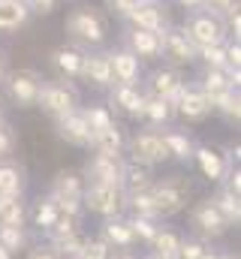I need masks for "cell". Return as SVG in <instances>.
Returning a JSON list of instances; mask_svg holds the SVG:
<instances>
[{
	"label": "cell",
	"mask_w": 241,
	"mask_h": 259,
	"mask_svg": "<svg viewBox=\"0 0 241 259\" xmlns=\"http://www.w3.org/2000/svg\"><path fill=\"white\" fill-rule=\"evenodd\" d=\"M63 33L69 39V46L82 49V52H94V49H103L106 36H109V18L103 9L85 3V6H75L69 9L66 21H63Z\"/></svg>",
	"instance_id": "6da1fadb"
},
{
	"label": "cell",
	"mask_w": 241,
	"mask_h": 259,
	"mask_svg": "<svg viewBox=\"0 0 241 259\" xmlns=\"http://www.w3.org/2000/svg\"><path fill=\"white\" fill-rule=\"evenodd\" d=\"M151 199H154V208H157V217L160 220H169V217H178L181 211L190 208V199H193V184L187 175L172 172V175H163V178H154L151 184Z\"/></svg>",
	"instance_id": "7a4b0ae2"
},
{
	"label": "cell",
	"mask_w": 241,
	"mask_h": 259,
	"mask_svg": "<svg viewBox=\"0 0 241 259\" xmlns=\"http://www.w3.org/2000/svg\"><path fill=\"white\" fill-rule=\"evenodd\" d=\"M78 106H82V94H78L75 81H69V78H46L43 81L39 97H36V109L46 112L52 121L75 112Z\"/></svg>",
	"instance_id": "3957f363"
},
{
	"label": "cell",
	"mask_w": 241,
	"mask_h": 259,
	"mask_svg": "<svg viewBox=\"0 0 241 259\" xmlns=\"http://www.w3.org/2000/svg\"><path fill=\"white\" fill-rule=\"evenodd\" d=\"M82 193H85V178L75 169H60L55 172L52 184H49V196L55 199L60 214L85 220V208H82Z\"/></svg>",
	"instance_id": "277c9868"
},
{
	"label": "cell",
	"mask_w": 241,
	"mask_h": 259,
	"mask_svg": "<svg viewBox=\"0 0 241 259\" xmlns=\"http://www.w3.org/2000/svg\"><path fill=\"white\" fill-rule=\"evenodd\" d=\"M187 223H190V235H196V238L205 241V244L223 238V235L232 229V226L226 223V217L217 211V205L211 202V196H208V199H199V202L190 205V211H187Z\"/></svg>",
	"instance_id": "5b68a950"
},
{
	"label": "cell",
	"mask_w": 241,
	"mask_h": 259,
	"mask_svg": "<svg viewBox=\"0 0 241 259\" xmlns=\"http://www.w3.org/2000/svg\"><path fill=\"white\" fill-rule=\"evenodd\" d=\"M124 157L127 160H136L142 166H151V169L169 163L166 148H163V139H160V130H151V127H142V130H136V133L127 136Z\"/></svg>",
	"instance_id": "8992f818"
},
{
	"label": "cell",
	"mask_w": 241,
	"mask_h": 259,
	"mask_svg": "<svg viewBox=\"0 0 241 259\" xmlns=\"http://www.w3.org/2000/svg\"><path fill=\"white\" fill-rule=\"evenodd\" d=\"M82 208H85V214H94L100 220L118 217V214L127 211V196H124V190L118 184H88L85 181Z\"/></svg>",
	"instance_id": "52a82bcc"
},
{
	"label": "cell",
	"mask_w": 241,
	"mask_h": 259,
	"mask_svg": "<svg viewBox=\"0 0 241 259\" xmlns=\"http://www.w3.org/2000/svg\"><path fill=\"white\" fill-rule=\"evenodd\" d=\"M181 30H184V36H187L196 49L220 46V42L229 39L226 30H223V21H220L217 15H211V12H205V9H193V12H187Z\"/></svg>",
	"instance_id": "ba28073f"
},
{
	"label": "cell",
	"mask_w": 241,
	"mask_h": 259,
	"mask_svg": "<svg viewBox=\"0 0 241 259\" xmlns=\"http://www.w3.org/2000/svg\"><path fill=\"white\" fill-rule=\"evenodd\" d=\"M43 81H46V78H43L39 69H33V66H21V69H9L3 88H6L9 103H15L18 109H33Z\"/></svg>",
	"instance_id": "9c48e42d"
},
{
	"label": "cell",
	"mask_w": 241,
	"mask_h": 259,
	"mask_svg": "<svg viewBox=\"0 0 241 259\" xmlns=\"http://www.w3.org/2000/svg\"><path fill=\"white\" fill-rule=\"evenodd\" d=\"M235 160L238 157H232V154H223L217 145H208V142H196V148H193V166L199 169V175L205 178V181H211V184H220L226 175H229V169H235Z\"/></svg>",
	"instance_id": "30bf717a"
},
{
	"label": "cell",
	"mask_w": 241,
	"mask_h": 259,
	"mask_svg": "<svg viewBox=\"0 0 241 259\" xmlns=\"http://www.w3.org/2000/svg\"><path fill=\"white\" fill-rule=\"evenodd\" d=\"M184 72L175 69V66H157V69H151V72H145L142 75V91L148 94V97H160V100H169V103H175V97L181 94V88H184Z\"/></svg>",
	"instance_id": "8fae6325"
},
{
	"label": "cell",
	"mask_w": 241,
	"mask_h": 259,
	"mask_svg": "<svg viewBox=\"0 0 241 259\" xmlns=\"http://www.w3.org/2000/svg\"><path fill=\"white\" fill-rule=\"evenodd\" d=\"M175 118L181 121H187V124H202V121H208L214 112H211V100L193 84V81H184V88H181V94L175 97Z\"/></svg>",
	"instance_id": "7c38bea8"
},
{
	"label": "cell",
	"mask_w": 241,
	"mask_h": 259,
	"mask_svg": "<svg viewBox=\"0 0 241 259\" xmlns=\"http://www.w3.org/2000/svg\"><path fill=\"white\" fill-rule=\"evenodd\" d=\"M163 52H160V58L166 61V66H175V69H184V66H193L196 64V46L184 36V30L175 27V24H169L163 33Z\"/></svg>",
	"instance_id": "4fadbf2b"
},
{
	"label": "cell",
	"mask_w": 241,
	"mask_h": 259,
	"mask_svg": "<svg viewBox=\"0 0 241 259\" xmlns=\"http://www.w3.org/2000/svg\"><path fill=\"white\" fill-rule=\"evenodd\" d=\"M120 169H124V157L91 154L78 172H82V178L88 184H118L120 187Z\"/></svg>",
	"instance_id": "5bb4252c"
},
{
	"label": "cell",
	"mask_w": 241,
	"mask_h": 259,
	"mask_svg": "<svg viewBox=\"0 0 241 259\" xmlns=\"http://www.w3.org/2000/svg\"><path fill=\"white\" fill-rule=\"evenodd\" d=\"M124 24L127 27H139V30H151V33H163L172 21H169L166 3L163 0H151V3H139Z\"/></svg>",
	"instance_id": "9a60e30c"
},
{
	"label": "cell",
	"mask_w": 241,
	"mask_h": 259,
	"mask_svg": "<svg viewBox=\"0 0 241 259\" xmlns=\"http://www.w3.org/2000/svg\"><path fill=\"white\" fill-rule=\"evenodd\" d=\"M78 81H85V84H91V88H97V91H109V88L115 84L106 49L85 52V61H82V75H78Z\"/></svg>",
	"instance_id": "2e32d148"
},
{
	"label": "cell",
	"mask_w": 241,
	"mask_h": 259,
	"mask_svg": "<svg viewBox=\"0 0 241 259\" xmlns=\"http://www.w3.org/2000/svg\"><path fill=\"white\" fill-rule=\"evenodd\" d=\"M112 112H120L127 118L142 121V109H145V91L139 84H112L109 88V103Z\"/></svg>",
	"instance_id": "e0dca14e"
},
{
	"label": "cell",
	"mask_w": 241,
	"mask_h": 259,
	"mask_svg": "<svg viewBox=\"0 0 241 259\" xmlns=\"http://www.w3.org/2000/svg\"><path fill=\"white\" fill-rule=\"evenodd\" d=\"M106 55H109V66H112L115 84H142L145 66H142V61L133 52H127L120 46V49H106Z\"/></svg>",
	"instance_id": "ac0fdd59"
},
{
	"label": "cell",
	"mask_w": 241,
	"mask_h": 259,
	"mask_svg": "<svg viewBox=\"0 0 241 259\" xmlns=\"http://www.w3.org/2000/svg\"><path fill=\"white\" fill-rule=\"evenodd\" d=\"M124 49L133 52L142 64L145 61H160L163 36L160 33H151V30H139V27H124Z\"/></svg>",
	"instance_id": "d6986e66"
},
{
	"label": "cell",
	"mask_w": 241,
	"mask_h": 259,
	"mask_svg": "<svg viewBox=\"0 0 241 259\" xmlns=\"http://www.w3.org/2000/svg\"><path fill=\"white\" fill-rule=\"evenodd\" d=\"M55 136H58L63 145L69 148H85L88 151V142H91V127L82 115V106L63 118H55Z\"/></svg>",
	"instance_id": "ffe728a7"
},
{
	"label": "cell",
	"mask_w": 241,
	"mask_h": 259,
	"mask_svg": "<svg viewBox=\"0 0 241 259\" xmlns=\"http://www.w3.org/2000/svg\"><path fill=\"white\" fill-rule=\"evenodd\" d=\"M112 250H133V247H139V241H136V235H133V229H130V220H127V214H118V217H106L103 223H100V232H97Z\"/></svg>",
	"instance_id": "44dd1931"
},
{
	"label": "cell",
	"mask_w": 241,
	"mask_h": 259,
	"mask_svg": "<svg viewBox=\"0 0 241 259\" xmlns=\"http://www.w3.org/2000/svg\"><path fill=\"white\" fill-rule=\"evenodd\" d=\"M82 61H85V52L75 49V46H69V42L52 49V55H49V64L58 72V78H69V81H78V75H82Z\"/></svg>",
	"instance_id": "7402d4cb"
},
{
	"label": "cell",
	"mask_w": 241,
	"mask_h": 259,
	"mask_svg": "<svg viewBox=\"0 0 241 259\" xmlns=\"http://www.w3.org/2000/svg\"><path fill=\"white\" fill-rule=\"evenodd\" d=\"M160 139H163V148H166V157L172 160V163H181V166H190V160H193V148H196V142H193V136L190 133H184V130H160Z\"/></svg>",
	"instance_id": "603a6c76"
},
{
	"label": "cell",
	"mask_w": 241,
	"mask_h": 259,
	"mask_svg": "<svg viewBox=\"0 0 241 259\" xmlns=\"http://www.w3.org/2000/svg\"><path fill=\"white\" fill-rule=\"evenodd\" d=\"M154 178H157V175H154L151 166H142V163L124 157V169H120V190H124V196L139 193V190H151Z\"/></svg>",
	"instance_id": "cb8c5ba5"
},
{
	"label": "cell",
	"mask_w": 241,
	"mask_h": 259,
	"mask_svg": "<svg viewBox=\"0 0 241 259\" xmlns=\"http://www.w3.org/2000/svg\"><path fill=\"white\" fill-rule=\"evenodd\" d=\"M124 142H127V133H124V127H120V124H112L109 130L91 133L88 151H91V154H109V157H124Z\"/></svg>",
	"instance_id": "d4e9b609"
},
{
	"label": "cell",
	"mask_w": 241,
	"mask_h": 259,
	"mask_svg": "<svg viewBox=\"0 0 241 259\" xmlns=\"http://www.w3.org/2000/svg\"><path fill=\"white\" fill-rule=\"evenodd\" d=\"M30 9L24 6V0H0V33L3 36H12L18 33L21 27H27L30 21Z\"/></svg>",
	"instance_id": "484cf974"
},
{
	"label": "cell",
	"mask_w": 241,
	"mask_h": 259,
	"mask_svg": "<svg viewBox=\"0 0 241 259\" xmlns=\"http://www.w3.org/2000/svg\"><path fill=\"white\" fill-rule=\"evenodd\" d=\"M27 169L18 160H0V193L9 196H24L27 193Z\"/></svg>",
	"instance_id": "4316f807"
},
{
	"label": "cell",
	"mask_w": 241,
	"mask_h": 259,
	"mask_svg": "<svg viewBox=\"0 0 241 259\" xmlns=\"http://www.w3.org/2000/svg\"><path fill=\"white\" fill-rule=\"evenodd\" d=\"M142 121L145 127L151 130H166L172 121H175V106L169 100H160V97H148L145 94V109H142Z\"/></svg>",
	"instance_id": "83f0119b"
},
{
	"label": "cell",
	"mask_w": 241,
	"mask_h": 259,
	"mask_svg": "<svg viewBox=\"0 0 241 259\" xmlns=\"http://www.w3.org/2000/svg\"><path fill=\"white\" fill-rule=\"evenodd\" d=\"M60 217V211H58V205H55V199L46 193V196H39L30 208H27V220H30V226L39 232V235H46L52 226H55V220Z\"/></svg>",
	"instance_id": "f1b7e54d"
},
{
	"label": "cell",
	"mask_w": 241,
	"mask_h": 259,
	"mask_svg": "<svg viewBox=\"0 0 241 259\" xmlns=\"http://www.w3.org/2000/svg\"><path fill=\"white\" fill-rule=\"evenodd\" d=\"M193 84H196L208 100H217L220 94L235 91V88L229 84V78H226V72H223V69H208V66H202V69H199V75L193 78Z\"/></svg>",
	"instance_id": "f546056e"
},
{
	"label": "cell",
	"mask_w": 241,
	"mask_h": 259,
	"mask_svg": "<svg viewBox=\"0 0 241 259\" xmlns=\"http://www.w3.org/2000/svg\"><path fill=\"white\" fill-rule=\"evenodd\" d=\"M0 223L3 226H24L27 223V199L0 193Z\"/></svg>",
	"instance_id": "4dcf8cb0"
},
{
	"label": "cell",
	"mask_w": 241,
	"mask_h": 259,
	"mask_svg": "<svg viewBox=\"0 0 241 259\" xmlns=\"http://www.w3.org/2000/svg\"><path fill=\"white\" fill-rule=\"evenodd\" d=\"M148 250H154V253H160V256L166 259H178V250H181V232H175L172 226H157V232H154V238H151V244H148Z\"/></svg>",
	"instance_id": "1f68e13d"
},
{
	"label": "cell",
	"mask_w": 241,
	"mask_h": 259,
	"mask_svg": "<svg viewBox=\"0 0 241 259\" xmlns=\"http://www.w3.org/2000/svg\"><path fill=\"white\" fill-rule=\"evenodd\" d=\"M33 244V235H30V226H3L0 223V247H6L9 253H21Z\"/></svg>",
	"instance_id": "d6a6232c"
},
{
	"label": "cell",
	"mask_w": 241,
	"mask_h": 259,
	"mask_svg": "<svg viewBox=\"0 0 241 259\" xmlns=\"http://www.w3.org/2000/svg\"><path fill=\"white\" fill-rule=\"evenodd\" d=\"M211 112L220 115L226 124H238L241 121V97H238V91H226V94H220L217 100H211Z\"/></svg>",
	"instance_id": "836d02e7"
},
{
	"label": "cell",
	"mask_w": 241,
	"mask_h": 259,
	"mask_svg": "<svg viewBox=\"0 0 241 259\" xmlns=\"http://www.w3.org/2000/svg\"><path fill=\"white\" fill-rule=\"evenodd\" d=\"M82 115H85V121H88L91 133H100V130H109L112 124H118V121H115V112H112L106 103H91V106H82Z\"/></svg>",
	"instance_id": "e575fe53"
},
{
	"label": "cell",
	"mask_w": 241,
	"mask_h": 259,
	"mask_svg": "<svg viewBox=\"0 0 241 259\" xmlns=\"http://www.w3.org/2000/svg\"><path fill=\"white\" fill-rule=\"evenodd\" d=\"M211 202L217 205V211L226 217V223H229V226H238V223H241V196L226 193L223 187H217V193L211 196Z\"/></svg>",
	"instance_id": "d590c367"
},
{
	"label": "cell",
	"mask_w": 241,
	"mask_h": 259,
	"mask_svg": "<svg viewBox=\"0 0 241 259\" xmlns=\"http://www.w3.org/2000/svg\"><path fill=\"white\" fill-rule=\"evenodd\" d=\"M85 238H88V232L82 229V232H75V235H66V238L49 241V244L58 250L60 259H78V256H82V247H85Z\"/></svg>",
	"instance_id": "8d00e7d4"
},
{
	"label": "cell",
	"mask_w": 241,
	"mask_h": 259,
	"mask_svg": "<svg viewBox=\"0 0 241 259\" xmlns=\"http://www.w3.org/2000/svg\"><path fill=\"white\" fill-rule=\"evenodd\" d=\"M82 226H85V220H75V217H66V214H60L58 220H55V226L43 235L46 241H58V238H66V235H75V232H82Z\"/></svg>",
	"instance_id": "74e56055"
},
{
	"label": "cell",
	"mask_w": 241,
	"mask_h": 259,
	"mask_svg": "<svg viewBox=\"0 0 241 259\" xmlns=\"http://www.w3.org/2000/svg\"><path fill=\"white\" fill-rule=\"evenodd\" d=\"M127 220H130V229H133L136 241L148 247V244H151V238H154V232H157V226H160V220H148V217H133V214H127Z\"/></svg>",
	"instance_id": "f35d334b"
},
{
	"label": "cell",
	"mask_w": 241,
	"mask_h": 259,
	"mask_svg": "<svg viewBox=\"0 0 241 259\" xmlns=\"http://www.w3.org/2000/svg\"><path fill=\"white\" fill-rule=\"evenodd\" d=\"M196 64L199 66H208V69H223L226 66V49L223 42L220 46H205L196 52Z\"/></svg>",
	"instance_id": "ab89813d"
},
{
	"label": "cell",
	"mask_w": 241,
	"mask_h": 259,
	"mask_svg": "<svg viewBox=\"0 0 241 259\" xmlns=\"http://www.w3.org/2000/svg\"><path fill=\"white\" fill-rule=\"evenodd\" d=\"M18 151V130L9 124V118L0 124V160H9Z\"/></svg>",
	"instance_id": "60d3db41"
},
{
	"label": "cell",
	"mask_w": 241,
	"mask_h": 259,
	"mask_svg": "<svg viewBox=\"0 0 241 259\" xmlns=\"http://www.w3.org/2000/svg\"><path fill=\"white\" fill-rule=\"evenodd\" d=\"M109 256H112V247H109L100 235H88L78 259H109Z\"/></svg>",
	"instance_id": "b9f144b4"
},
{
	"label": "cell",
	"mask_w": 241,
	"mask_h": 259,
	"mask_svg": "<svg viewBox=\"0 0 241 259\" xmlns=\"http://www.w3.org/2000/svg\"><path fill=\"white\" fill-rule=\"evenodd\" d=\"M205 241H199L196 235H181V250H178V259H199L205 253Z\"/></svg>",
	"instance_id": "7bdbcfd3"
},
{
	"label": "cell",
	"mask_w": 241,
	"mask_h": 259,
	"mask_svg": "<svg viewBox=\"0 0 241 259\" xmlns=\"http://www.w3.org/2000/svg\"><path fill=\"white\" fill-rule=\"evenodd\" d=\"M220 21H223L226 36H229V39H238V36H241V6L229 9L226 15H220Z\"/></svg>",
	"instance_id": "ee69618b"
},
{
	"label": "cell",
	"mask_w": 241,
	"mask_h": 259,
	"mask_svg": "<svg viewBox=\"0 0 241 259\" xmlns=\"http://www.w3.org/2000/svg\"><path fill=\"white\" fill-rule=\"evenodd\" d=\"M106 3V12H112V15H118L120 21H127L130 18V12L139 6L136 0H103Z\"/></svg>",
	"instance_id": "f6af8a7d"
},
{
	"label": "cell",
	"mask_w": 241,
	"mask_h": 259,
	"mask_svg": "<svg viewBox=\"0 0 241 259\" xmlns=\"http://www.w3.org/2000/svg\"><path fill=\"white\" fill-rule=\"evenodd\" d=\"M24 259H60V256H58V250L43 238V241H36V244H30V247H27Z\"/></svg>",
	"instance_id": "bcb514c9"
},
{
	"label": "cell",
	"mask_w": 241,
	"mask_h": 259,
	"mask_svg": "<svg viewBox=\"0 0 241 259\" xmlns=\"http://www.w3.org/2000/svg\"><path fill=\"white\" fill-rule=\"evenodd\" d=\"M238 6V0H202V6L199 9H205V12H211V15H226L229 9H235Z\"/></svg>",
	"instance_id": "7dc6e473"
},
{
	"label": "cell",
	"mask_w": 241,
	"mask_h": 259,
	"mask_svg": "<svg viewBox=\"0 0 241 259\" xmlns=\"http://www.w3.org/2000/svg\"><path fill=\"white\" fill-rule=\"evenodd\" d=\"M60 0H24V6L30 9V15H52L58 9Z\"/></svg>",
	"instance_id": "c3c4849f"
},
{
	"label": "cell",
	"mask_w": 241,
	"mask_h": 259,
	"mask_svg": "<svg viewBox=\"0 0 241 259\" xmlns=\"http://www.w3.org/2000/svg\"><path fill=\"white\" fill-rule=\"evenodd\" d=\"M223 49H226V66H241V46H238V39H226V42H223Z\"/></svg>",
	"instance_id": "681fc988"
},
{
	"label": "cell",
	"mask_w": 241,
	"mask_h": 259,
	"mask_svg": "<svg viewBox=\"0 0 241 259\" xmlns=\"http://www.w3.org/2000/svg\"><path fill=\"white\" fill-rule=\"evenodd\" d=\"M6 75H9V52H6V49H0V88H3Z\"/></svg>",
	"instance_id": "f907efd6"
},
{
	"label": "cell",
	"mask_w": 241,
	"mask_h": 259,
	"mask_svg": "<svg viewBox=\"0 0 241 259\" xmlns=\"http://www.w3.org/2000/svg\"><path fill=\"white\" fill-rule=\"evenodd\" d=\"M175 6H181L184 12H193V9H199L202 6V0H172Z\"/></svg>",
	"instance_id": "816d5d0a"
},
{
	"label": "cell",
	"mask_w": 241,
	"mask_h": 259,
	"mask_svg": "<svg viewBox=\"0 0 241 259\" xmlns=\"http://www.w3.org/2000/svg\"><path fill=\"white\" fill-rule=\"evenodd\" d=\"M109 259H139L133 250H112V256Z\"/></svg>",
	"instance_id": "f5cc1de1"
},
{
	"label": "cell",
	"mask_w": 241,
	"mask_h": 259,
	"mask_svg": "<svg viewBox=\"0 0 241 259\" xmlns=\"http://www.w3.org/2000/svg\"><path fill=\"white\" fill-rule=\"evenodd\" d=\"M199 259H220V250H211V244H208V247H205V253H202Z\"/></svg>",
	"instance_id": "db71d44e"
},
{
	"label": "cell",
	"mask_w": 241,
	"mask_h": 259,
	"mask_svg": "<svg viewBox=\"0 0 241 259\" xmlns=\"http://www.w3.org/2000/svg\"><path fill=\"white\" fill-rule=\"evenodd\" d=\"M139 259H166V256H160V253H154V250H145Z\"/></svg>",
	"instance_id": "11a10c76"
},
{
	"label": "cell",
	"mask_w": 241,
	"mask_h": 259,
	"mask_svg": "<svg viewBox=\"0 0 241 259\" xmlns=\"http://www.w3.org/2000/svg\"><path fill=\"white\" fill-rule=\"evenodd\" d=\"M220 259H238V253H232V250H220Z\"/></svg>",
	"instance_id": "9f6ffc18"
},
{
	"label": "cell",
	"mask_w": 241,
	"mask_h": 259,
	"mask_svg": "<svg viewBox=\"0 0 241 259\" xmlns=\"http://www.w3.org/2000/svg\"><path fill=\"white\" fill-rule=\"evenodd\" d=\"M0 259H15V253H9L6 247H0Z\"/></svg>",
	"instance_id": "6f0895ef"
},
{
	"label": "cell",
	"mask_w": 241,
	"mask_h": 259,
	"mask_svg": "<svg viewBox=\"0 0 241 259\" xmlns=\"http://www.w3.org/2000/svg\"><path fill=\"white\" fill-rule=\"evenodd\" d=\"M3 121H6V106L0 103V124H3Z\"/></svg>",
	"instance_id": "680465c9"
},
{
	"label": "cell",
	"mask_w": 241,
	"mask_h": 259,
	"mask_svg": "<svg viewBox=\"0 0 241 259\" xmlns=\"http://www.w3.org/2000/svg\"><path fill=\"white\" fill-rule=\"evenodd\" d=\"M136 3H151V0H136Z\"/></svg>",
	"instance_id": "91938a15"
},
{
	"label": "cell",
	"mask_w": 241,
	"mask_h": 259,
	"mask_svg": "<svg viewBox=\"0 0 241 259\" xmlns=\"http://www.w3.org/2000/svg\"><path fill=\"white\" fill-rule=\"evenodd\" d=\"M63 3H75V0H63Z\"/></svg>",
	"instance_id": "94428289"
}]
</instances>
